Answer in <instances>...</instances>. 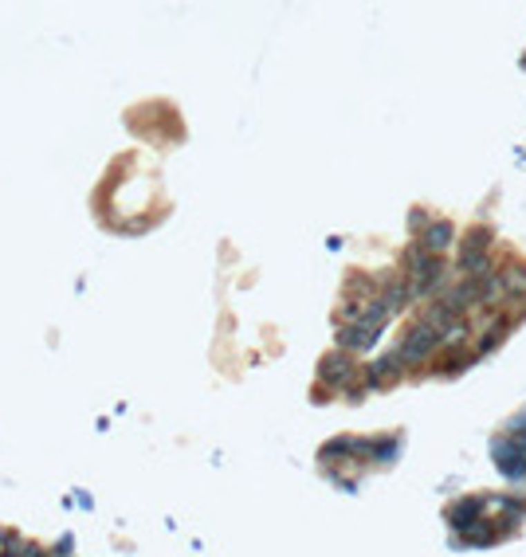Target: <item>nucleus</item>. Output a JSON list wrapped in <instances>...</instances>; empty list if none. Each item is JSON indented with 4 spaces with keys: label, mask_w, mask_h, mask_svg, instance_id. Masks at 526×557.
Instances as JSON below:
<instances>
[{
    "label": "nucleus",
    "mask_w": 526,
    "mask_h": 557,
    "mask_svg": "<svg viewBox=\"0 0 526 557\" xmlns=\"http://www.w3.org/2000/svg\"><path fill=\"white\" fill-rule=\"evenodd\" d=\"M487 232L476 228V232H467L464 243H460V271H464L467 278H479V275H487L491 271V255H487Z\"/></svg>",
    "instance_id": "obj_1"
},
{
    "label": "nucleus",
    "mask_w": 526,
    "mask_h": 557,
    "mask_svg": "<svg viewBox=\"0 0 526 557\" xmlns=\"http://www.w3.org/2000/svg\"><path fill=\"white\" fill-rule=\"evenodd\" d=\"M440 346V334L436 330H429V326H413L408 334H404V341H401V361H424L432 350Z\"/></svg>",
    "instance_id": "obj_2"
},
{
    "label": "nucleus",
    "mask_w": 526,
    "mask_h": 557,
    "mask_svg": "<svg viewBox=\"0 0 526 557\" xmlns=\"http://www.w3.org/2000/svg\"><path fill=\"white\" fill-rule=\"evenodd\" d=\"M491 455L499 460V471L511 475V479H518V475H526V448L518 444V440H495L491 444Z\"/></svg>",
    "instance_id": "obj_3"
},
{
    "label": "nucleus",
    "mask_w": 526,
    "mask_h": 557,
    "mask_svg": "<svg viewBox=\"0 0 526 557\" xmlns=\"http://www.w3.org/2000/svg\"><path fill=\"white\" fill-rule=\"evenodd\" d=\"M322 381H330V385H350L354 381V373H357V365L346 357V353H330L326 361H322Z\"/></svg>",
    "instance_id": "obj_4"
},
{
    "label": "nucleus",
    "mask_w": 526,
    "mask_h": 557,
    "mask_svg": "<svg viewBox=\"0 0 526 557\" xmlns=\"http://www.w3.org/2000/svg\"><path fill=\"white\" fill-rule=\"evenodd\" d=\"M444 303L452 306L455 314H460V310H471V306H479V287H476V278H467V283L452 287V291L444 294Z\"/></svg>",
    "instance_id": "obj_5"
},
{
    "label": "nucleus",
    "mask_w": 526,
    "mask_h": 557,
    "mask_svg": "<svg viewBox=\"0 0 526 557\" xmlns=\"http://www.w3.org/2000/svg\"><path fill=\"white\" fill-rule=\"evenodd\" d=\"M373 338H377V326H369V322H354V326H346L338 334V341L346 350H366V346H373Z\"/></svg>",
    "instance_id": "obj_6"
},
{
    "label": "nucleus",
    "mask_w": 526,
    "mask_h": 557,
    "mask_svg": "<svg viewBox=\"0 0 526 557\" xmlns=\"http://www.w3.org/2000/svg\"><path fill=\"white\" fill-rule=\"evenodd\" d=\"M452 322H455V310H452L448 303H444V299H440V303H432L429 310H424V318H420V326L436 330V334H444V330L452 326Z\"/></svg>",
    "instance_id": "obj_7"
},
{
    "label": "nucleus",
    "mask_w": 526,
    "mask_h": 557,
    "mask_svg": "<svg viewBox=\"0 0 526 557\" xmlns=\"http://www.w3.org/2000/svg\"><path fill=\"white\" fill-rule=\"evenodd\" d=\"M424 247H429L432 255L436 252H444V247H448V243H452V224H448V220H436V224H432L429 232H424Z\"/></svg>",
    "instance_id": "obj_8"
},
{
    "label": "nucleus",
    "mask_w": 526,
    "mask_h": 557,
    "mask_svg": "<svg viewBox=\"0 0 526 557\" xmlns=\"http://www.w3.org/2000/svg\"><path fill=\"white\" fill-rule=\"evenodd\" d=\"M499 283H502V294H523L526 291V267L511 263L507 271H499Z\"/></svg>",
    "instance_id": "obj_9"
},
{
    "label": "nucleus",
    "mask_w": 526,
    "mask_h": 557,
    "mask_svg": "<svg viewBox=\"0 0 526 557\" xmlns=\"http://www.w3.org/2000/svg\"><path fill=\"white\" fill-rule=\"evenodd\" d=\"M397 369H401V353H389V357L373 361V369H369V385H381V381H389Z\"/></svg>",
    "instance_id": "obj_10"
},
{
    "label": "nucleus",
    "mask_w": 526,
    "mask_h": 557,
    "mask_svg": "<svg viewBox=\"0 0 526 557\" xmlns=\"http://www.w3.org/2000/svg\"><path fill=\"white\" fill-rule=\"evenodd\" d=\"M479 510H483V502H479V498H467V502H460V507L452 510L455 526H460V530H471V526H476V514H479Z\"/></svg>",
    "instance_id": "obj_11"
},
{
    "label": "nucleus",
    "mask_w": 526,
    "mask_h": 557,
    "mask_svg": "<svg viewBox=\"0 0 526 557\" xmlns=\"http://www.w3.org/2000/svg\"><path fill=\"white\" fill-rule=\"evenodd\" d=\"M464 334H467V326L464 322H452V326L440 334V346H455V341H464Z\"/></svg>",
    "instance_id": "obj_12"
},
{
    "label": "nucleus",
    "mask_w": 526,
    "mask_h": 557,
    "mask_svg": "<svg viewBox=\"0 0 526 557\" xmlns=\"http://www.w3.org/2000/svg\"><path fill=\"white\" fill-rule=\"evenodd\" d=\"M511 432L518 436V444L526 448V416H518V420H514V424H511Z\"/></svg>",
    "instance_id": "obj_13"
}]
</instances>
